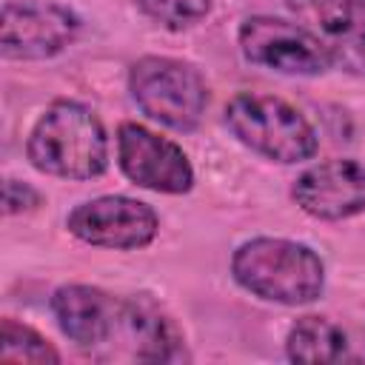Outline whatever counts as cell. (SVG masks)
Listing matches in <instances>:
<instances>
[{"mask_svg":"<svg viewBox=\"0 0 365 365\" xmlns=\"http://www.w3.org/2000/svg\"><path fill=\"white\" fill-rule=\"evenodd\" d=\"M26 157L48 177L94 180L108 168V134L88 106L54 100L29 131Z\"/></svg>","mask_w":365,"mask_h":365,"instance_id":"6da1fadb","label":"cell"},{"mask_svg":"<svg viewBox=\"0 0 365 365\" xmlns=\"http://www.w3.org/2000/svg\"><path fill=\"white\" fill-rule=\"evenodd\" d=\"M231 274L248 294L277 305H308L325 291V265L314 248L285 237H254L231 257Z\"/></svg>","mask_w":365,"mask_h":365,"instance_id":"7a4b0ae2","label":"cell"},{"mask_svg":"<svg viewBox=\"0 0 365 365\" xmlns=\"http://www.w3.org/2000/svg\"><path fill=\"white\" fill-rule=\"evenodd\" d=\"M222 120L245 148L282 165L311 160L319 148L314 125L291 103L274 94H234L225 103Z\"/></svg>","mask_w":365,"mask_h":365,"instance_id":"3957f363","label":"cell"},{"mask_svg":"<svg viewBox=\"0 0 365 365\" xmlns=\"http://www.w3.org/2000/svg\"><path fill=\"white\" fill-rule=\"evenodd\" d=\"M128 91L143 114L174 131H194L208 108V86L197 66L148 54L128 68Z\"/></svg>","mask_w":365,"mask_h":365,"instance_id":"277c9868","label":"cell"},{"mask_svg":"<svg viewBox=\"0 0 365 365\" xmlns=\"http://www.w3.org/2000/svg\"><path fill=\"white\" fill-rule=\"evenodd\" d=\"M237 43L248 63L277 74L317 77L334 66L331 48L317 34H311L299 23L271 14L245 17L237 31Z\"/></svg>","mask_w":365,"mask_h":365,"instance_id":"5b68a950","label":"cell"},{"mask_svg":"<svg viewBox=\"0 0 365 365\" xmlns=\"http://www.w3.org/2000/svg\"><path fill=\"white\" fill-rule=\"evenodd\" d=\"M68 234L80 242L94 248H114V251H137L154 242L160 220L154 208L143 200L106 194L88 202H80L66 217Z\"/></svg>","mask_w":365,"mask_h":365,"instance_id":"8992f818","label":"cell"},{"mask_svg":"<svg viewBox=\"0 0 365 365\" xmlns=\"http://www.w3.org/2000/svg\"><path fill=\"white\" fill-rule=\"evenodd\" d=\"M117 165L134 185L157 194H185L194 185L185 151L140 123L117 128Z\"/></svg>","mask_w":365,"mask_h":365,"instance_id":"52a82bcc","label":"cell"},{"mask_svg":"<svg viewBox=\"0 0 365 365\" xmlns=\"http://www.w3.org/2000/svg\"><path fill=\"white\" fill-rule=\"evenodd\" d=\"M80 17L57 3L9 0L0 17V51L6 60H48L74 43Z\"/></svg>","mask_w":365,"mask_h":365,"instance_id":"ba28073f","label":"cell"},{"mask_svg":"<svg viewBox=\"0 0 365 365\" xmlns=\"http://www.w3.org/2000/svg\"><path fill=\"white\" fill-rule=\"evenodd\" d=\"M294 202L314 220L336 222L365 211V165L356 160H325L305 168L294 188Z\"/></svg>","mask_w":365,"mask_h":365,"instance_id":"9c48e42d","label":"cell"},{"mask_svg":"<svg viewBox=\"0 0 365 365\" xmlns=\"http://www.w3.org/2000/svg\"><path fill=\"white\" fill-rule=\"evenodd\" d=\"M51 311L60 331L80 348L106 345L123 328V297L94 285H60L51 297Z\"/></svg>","mask_w":365,"mask_h":365,"instance_id":"30bf717a","label":"cell"},{"mask_svg":"<svg viewBox=\"0 0 365 365\" xmlns=\"http://www.w3.org/2000/svg\"><path fill=\"white\" fill-rule=\"evenodd\" d=\"M120 334L131 342V354L140 362H180L185 356L182 331L148 294L123 297Z\"/></svg>","mask_w":365,"mask_h":365,"instance_id":"8fae6325","label":"cell"},{"mask_svg":"<svg viewBox=\"0 0 365 365\" xmlns=\"http://www.w3.org/2000/svg\"><path fill=\"white\" fill-rule=\"evenodd\" d=\"M285 354L291 362H339L348 356V336L328 317L308 314L291 325Z\"/></svg>","mask_w":365,"mask_h":365,"instance_id":"7c38bea8","label":"cell"},{"mask_svg":"<svg viewBox=\"0 0 365 365\" xmlns=\"http://www.w3.org/2000/svg\"><path fill=\"white\" fill-rule=\"evenodd\" d=\"M0 362H37V365H57V348L37 334L34 328L6 317L0 322Z\"/></svg>","mask_w":365,"mask_h":365,"instance_id":"4fadbf2b","label":"cell"},{"mask_svg":"<svg viewBox=\"0 0 365 365\" xmlns=\"http://www.w3.org/2000/svg\"><path fill=\"white\" fill-rule=\"evenodd\" d=\"M308 14L325 34L365 48V0H314Z\"/></svg>","mask_w":365,"mask_h":365,"instance_id":"5bb4252c","label":"cell"},{"mask_svg":"<svg viewBox=\"0 0 365 365\" xmlns=\"http://www.w3.org/2000/svg\"><path fill=\"white\" fill-rule=\"evenodd\" d=\"M134 6L171 31H182L211 11V0H134Z\"/></svg>","mask_w":365,"mask_h":365,"instance_id":"9a60e30c","label":"cell"},{"mask_svg":"<svg viewBox=\"0 0 365 365\" xmlns=\"http://www.w3.org/2000/svg\"><path fill=\"white\" fill-rule=\"evenodd\" d=\"M43 202L40 191L31 188L29 182H20V180H6V188H3V208L9 217L14 214H29L34 211L37 205Z\"/></svg>","mask_w":365,"mask_h":365,"instance_id":"2e32d148","label":"cell"},{"mask_svg":"<svg viewBox=\"0 0 365 365\" xmlns=\"http://www.w3.org/2000/svg\"><path fill=\"white\" fill-rule=\"evenodd\" d=\"M285 6H288V9H294V11H311L314 0H285Z\"/></svg>","mask_w":365,"mask_h":365,"instance_id":"e0dca14e","label":"cell"}]
</instances>
